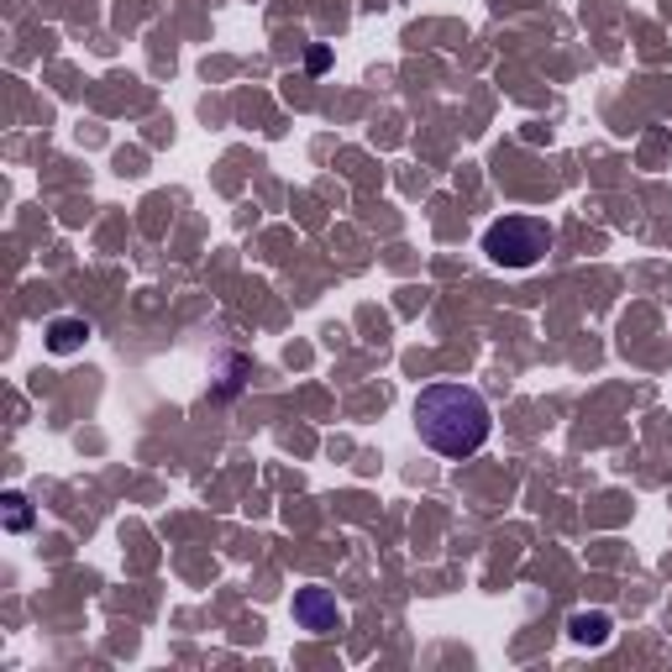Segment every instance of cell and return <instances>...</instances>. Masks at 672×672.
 I'll return each mask as SVG.
<instances>
[{
	"label": "cell",
	"instance_id": "obj_6",
	"mask_svg": "<svg viewBox=\"0 0 672 672\" xmlns=\"http://www.w3.org/2000/svg\"><path fill=\"white\" fill-rule=\"evenodd\" d=\"M0 504H6V531H11V536L32 531V504H26V494H6Z\"/></svg>",
	"mask_w": 672,
	"mask_h": 672
},
{
	"label": "cell",
	"instance_id": "obj_5",
	"mask_svg": "<svg viewBox=\"0 0 672 672\" xmlns=\"http://www.w3.org/2000/svg\"><path fill=\"white\" fill-rule=\"evenodd\" d=\"M609 630H615V620H609L605 609H578V615L567 620V636H573L578 647H605Z\"/></svg>",
	"mask_w": 672,
	"mask_h": 672
},
{
	"label": "cell",
	"instance_id": "obj_4",
	"mask_svg": "<svg viewBox=\"0 0 672 672\" xmlns=\"http://www.w3.org/2000/svg\"><path fill=\"white\" fill-rule=\"evenodd\" d=\"M43 342L53 358H74V352H85V342H89V321L85 316H58V321H47Z\"/></svg>",
	"mask_w": 672,
	"mask_h": 672
},
{
	"label": "cell",
	"instance_id": "obj_2",
	"mask_svg": "<svg viewBox=\"0 0 672 672\" xmlns=\"http://www.w3.org/2000/svg\"><path fill=\"white\" fill-rule=\"evenodd\" d=\"M483 253L494 268H536V263L552 253V221L542 216H499L489 232H483Z\"/></svg>",
	"mask_w": 672,
	"mask_h": 672
},
{
	"label": "cell",
	"instance_id": "obj_3",
	"mask_svg": "<svg viewBox=\"0 0 672 672\" xmlns=\"http://www.w3.org/2000/svg\"><path fill=\"white\" fill-rule=\"evenodd\" d=\"M295 626L310 630V636H331V630H342V605H337V594L331 588H295Z\"/></svg>",
	"mask_w": 672,
	"mask_h": 672
},
{
	"label": "cell",
	"instance_id": "obj_1",
	"mask_svg": "<svg viewBox=\"0 0 672 672\" xmlns=\"http://www.w3.org/2000/svg\"><path fill=\"white\" fill-rule=\"evenodd\" d=\"M415 431L441 457H473L494 431V415L473 384H426L415 394Z\"/></svg>",
	"mask_w": 672,
	"mask_h": 672
}]
</instances>
